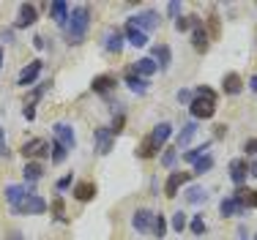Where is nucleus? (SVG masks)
Masks as SVG:
<instances>
[{"label": "nucleus", "mask_w": 257, "mask_h": 240, "mask_svg": "<svg viewBox=\"0 0 257 240\" xmlns=\"http://www.w3.org/2000/svg\"><path fill=\"white\" fill-rule=\"evenodd\" d=\"M69 30H66V39H69V44H82L85 36H88V28H90V6L79 3L74 9H69Z\"/></svg>", "instance_id": "1"}, {"label": "nucleus", "mask_w": 257, "mask_h": 240, "mask_svg": "<svg viewBox=\"0 0 257 240\" xmlns=\"http://www.w3.org/2000/svg\"><path fill=\"white\" fill-rule=\"evenodd\" d=\"M47 207H50V205H47L44 196H39V194L30 191L25 199H22L20 205H14L11 210H14L17 216H39V213H44V210H47Z\"/></svg>", "instance_id": "2"}, {"label": "nucleus", "mask_w": 257, "mask_h": 240, "mask_svg": "<svg viewBox=\"0 0 257 240\" xmlns=\"http://www.w3.org/2000/svg\"><path fill=\"white\" fill-rule=\"evenodd\" d=\"M189 112H192L194 120H211L216 115V101H208V98L194 96L192 104H189Z\"/></svg>", "instance_id": "3"}, {"label": "nucleus", "mask_w": 257, "mask_h": 240, "mask_svg": "<svg viewBox=\"0 0 257 240\" xmlns=\"http://www.w3.org/2000/svg\"><path fill=\"white\" fill-rule=\"evenodd\" d=\"M20 153L28 158V161H36V156H39V158H47V156H50V142L33 137V139H28V142H22Z\"/></svg>", "instance_id": "4"}, {"label": "nucleus", "mask_w": 257, "mask_h": 240, "mask_svg": "<svg viewBox=\"0 0 257 240\" xmlns=\"http://www.w3.org/2000/svg\"><path fill=\"white\" fill-rule=\"evenodd\" d=\"M52 137H55V142H60L66 150H74L77 137H74V128H71L69 123H55V126H52Z\"/></svg>", "instance_id": "5"}, {"label": "nucleus", "mask_w": 257, "mask_h": 240, "mask_svg": "<svg viewBox=\"0 0 257 240\" xmlns=\"http://www.w3.org/2000/svg\"><path fill=\"white\" fill-rule=\"evenodd\" d=\"M93 142H96V153H99V156H107V153L112 150L115 137H112V131H109V126L96 128V131H93Z\"/></svg>", "instance_id": "6"}, {"label": "nucleus", "mask_w": 257, "mask_h": 240, "mask_svg": "<svg viewBox=\"0 0 257 240\" xmlns=\"http://www.w3.org/2000/svg\"><path fill=\"white\" fill-rule=\"evenodd\" d=\"M41 69H44V63H41V60H30L25 69L20 71V77H17V85H20V88H30V85L39 79Z\"/></svg>", "instance_id": "7"}, {"label": "nucleus", "mask_w": 257, "mask_h": 240, "mask_svg": "<svg viewBox=\"0 0 257 240\" xmlns=\"http://www.w3.org/2000/svg\"><path fill=\"white\" fill-rule=\"evenodd\" d=\"M123 44H126V39H123V30L120 28H109L107 33H104V49H107V52L120 55L123 52Z\"/></svg>", "instance_id": "8"}, {"label": "nucleus", "mask_w": 257, "mask_h": 240, "mask_svg": "<svg viewBox=\"0 0 257 240\" xmlns=\"http://www.w3.org/2000/svg\"><path fill=\"white\" fill-rule=\"evenodd\" d=\"M189 172H170L167 175V180H164V196H170V199H175L178 196V191H181V186L189 180Z\"/></svg>", "instance_id": "9"}, {"label": "nucleus", "mask_w": 257, "mask_h": 240, "mask_svg": "<svg viewBox=\"0 0 257 240\" xmlns=\"http://www.w3.org/2000/svg\"><path fill=\"white\" fill-rule=\"evenodd\" d=\"M128 22H132L137 30H143V33L148 36L151 30H156V28H159V14H156V11H143V14L132 17Z\"/></svg>", "instance_id": "10"}, {"label": "nucleus", "mask_w": 257, "mask_h": 240, "mask_svg": "<svg viewBox=\"0 0 257 240\" xmlns=\"http://www.w3.org/2000/svg\"><path fill=\"white\" fill-rule=\"evenodd\" d=\"M230 180L235 183V186H243V183H246V177H249V161L246 158H232L230 161Z\"/></svg>", "instance_id": "11"}, {"label": "nucleus", "mask_w": 257, "mask_h": 240, "mask_svg": "<svg viewBox=\"0 0 257 240\" xmlns=\"http://www.w3.org/2000/svg\"><path fill=\"white\" fill-rule=\"evenodd\" d=\"M123 82L128 85V90H134V93H137V96L148 93V88H151V82H148V79H143V77H140L137 71L132 69V66H128V69L123 71Z\"/></svg>", "instance_id": "12"}, {"label": "nucleus", "mask_w": 257, "mask_h": 240, "mask_svg": "<svg viewBox=\"0 0 257 240\" xmlns=\"http://www.w3.org/2000/svg\"><path fill=\"white\" fill-rule=\"evenodd\" d=\"M232 199H235L243 210H254V207H257V191H254V188H249V186H238V191L232 194Z\"/></svg>", "instance_id": "13"}, {"label": "nucleus", "mask_w": 257, "mask_h": 240, "mask_svg": "<svg viewBox=\"0 0 257 240\" xmlns=\"http://www.w3.org/2000/svg\"><path fill=\"white\" fill-rule=\"evenodd\" d=\"M115 85H118L115 74H99V77H93V82H90V90H93V93H99V96H107Z\"/></svg>", "instance_id": "14"}, {"label": "nucleus", "mask_w": 257, "mask_h": 240, "mask_svg": "<svg viewBox=\"0 0 257 240\" xmlns=\"http://www.w3.org/2000/svg\"><path fill=\"white\" fill-rule=\"evenodd\" d=\"M151 60L156 63L159 71H167L170 63H173V52H170L167 44H156V47H154V55H151Z\"/></svg>", "instance_id": "15"}, {"label": "nucleus", "mask_w": 257, "mask_h": 240, "mask_svg": "<svg viewBox=\"0 0 257 240\" xmlns=\"http://www.w3.org/2000/svg\"><path fill=\"white\" fill-rule=\"evenodd\" d=\"M71 194H74L77 202H90L96 196V183L93 180H79V183H74Z\"/></svg>", "instance_id": "16"}, {"label": "nucleus", "mask_w": 257, "mask_h": 240, "mask_svg": "<svg viewBox=\"0 0 257 240\" xmlns=\"http://www.w3.org/2000/svg\"><path fill=\"white\" fill-rule=\"evenodd\" d=\"M222 90L227 96H238L243 90V79H241V74H235V71H230V74H224L222 77Z\"/></svg>", "instance_id": "17"}, {"label": "nucleus", "mask_w": 257, "mask_h": 240, "mask_svg": "<svg viewBox=\"0 0 257 240\" xmlns=\"http://www.w3.org/2000/svg\"><path fill=\"white\" fill-rule=\"evenodd\" d=\"M151 221H154V210H148V207H140V210L132 216V226H134L137 232H151Z\"/></svg>", "instance_id": "18"}, {"label": "nucleus", "mask_w": 257, "mask_h": 240, "mask_svg": "<svg viewBox=\"0 0 257 240\" xmlns=\"http://www.w3.org/2000/svg\"><path fill=\"white\" fill-rule=\"evenodd\" d=\"M39 20V9L33 3H22L20 6V20H17V28H30Z\"/></svg>", "instance_id": "19"}, {"label": "nucleus", "mask_w": 257, "mask_h": 240, "mask_svg": "<svg viewBox=\"0 0 257 240\" xmlns=\"http://www.w3.org/2000/svg\"><path fill=\"white\" fill-rule=\"evenodd\" d=\"M148 137L154 139V142H156V147L162 150V147L167 145V139L173 137V126H170V123H159V126H154V131H151Z\"/></svg>", "instance_id": "20"}, {"label": "nucleus", "mask_w": 257, "mask_h": 240, "mask_svg": "<svg viewBox=\"0 0 257 240\" xmlns=\"http://www.w3.org/2000/svg\"><path fill=\"white\" fill-rule=\"evenodd\" d=\"M123 39H126L132 47H145V44H148V36H145L143 30H137L132 22H126V28H123Z\"/></svg>", "instance_id": "21"}, {"label": "nucleus", "mask_w": 257, "mask_h": 240, "mask_svg": "<svg viewBox=\"0 0 257 240\" xmlns=\"http://www.w3.org/2000/svg\"><path fill=\"white\" fill-rule=\"evenodd\" d=\"M132 69L137 71L143 79H151V77H154V74L159 71V69H156V63H154L151 58H140L137 63H132Z\"/></svg>", "instance_id": "22"}, {"label": "nucleus", "mask_w": 257, "mask_h": 240, "mask_svg": "<svg viewBox=\"0 0 257 240\" xmlns=\"http://www.w3.org/2000/svg\"><path fill=\"white\" fill-rule=\"evenodd\" d=\"M192 47L197 49L200 55H205V52H208V47H211V41H208V33H205V28H194V30H192Z\"/></svg>", "instance_id": "23"}, {"label": "nucleus", "mask_w": 257, "mask_h": 240, "mask_svg": "<svg viewBox=\"0 0 257 240\" xmlns=\"http://www.w3.org/2000/svg\"><path fill=\"white\" fill-rule=\"evenodd\" d=\"M50 17L58 25H66V20H69V3H63V0H55V3H50Z\"/></svg>", "instance_id": "24"}, {"label": "nucleus", "mask_w": 257, "mask_h": 240, "mask_svg": "<svg viewBox=\"0 0 257 240\" xmlns=\"http://www.w3.org/2000/svg\"><path fill=\"white\" fill-rule=\"evenodd\" d=\"M22 175H25V180H28V183L41 180V177H44V164H41V161H28V164H25V169H22Z\"/></svg>", "instance_id": "25"}, {"label": "nucleus", "mask_w": 257, "mask_h": 240, "mask_svg": "<svg viewBox=\"0 0 257 240\" xmlns=\"http://www.w3.org/2000/svg\"><path fill=\"white\" fill-rule=\"evenodd\" d=\"M194 134H197V120H192V123H186V126L181 128V134H178V139H175V145H178V150L181 147H186L189 142L194 139Z\"/></svg>", "instance_id": "26"}, {"label": "nucleus", "mask_w": 257, "mask_h": 240, "mask_svg": "<svg viewBox=\"0 0 257 240\" xmlns=\"http://www.w3.org/2000/svg\"><path fill=\"white\" fill-rule=\"evenodd\" d=\"M28 194H30V191H28L25 186H6V202H9L11 207H14V205H20V202L25 199Z\"/></svg>", "instance_id": "27"}, {"label": "nucleus", "mask_w": 257, "mask_h": 240, "mask_svg": "<svg viewBox=\"0 0 257 240\" xmlns=\"http://www.w3.org/2000/svg\"><path fill=\"white\" fill-rule=\"evenodd\" d=\"M219 213H222L224 218H227V216H241V213H243V207L238 205V202L232 199V196H224V199L219 202Z\"/></svg>", "instance_id": "28"}, {"label": "nucleus", "mask_w": 257, "mask_h": 240, "mask_svg": "<svg viewBox=\"0 0 257 240\" xmlns=\"http://www.w3.org/2000/svg\"><path fill=\"white\" fill-rule=\"evenodd\" d=\"M170 224H167V216H162V213H154V221H151V232H154V237L162 240L164 235H167Z\"/></svg>", "instance_id": "29"}, {"label": "nucleus", "mask_w": 257, "mask_h": 240, "mask_svg": "<svg viewBox=\"0 0 257 240\" xmlns=\"http://www.w3.org/2000/svg\"><path fill=\"white\" fill-rule=\"evenodd\" d=\"M156 153H159V147H156V142H154L151 137H145L143 142L137 145V156H140V158H154Z\"/></svg>", "instance_id": "30"}, {"label": "nucleus", "mask_w": 257, "mask_h": 240, "mask_svg": "<svg viewBox=\"0 0 257 240\" xmlns=\"http://www.w3.org/2000/svg\"><path fill=\"white\" fill-rule=\"evenodd\" d=\"M208 147H211V139H208V142H203V145H197V147H192V150H186L181 158H183V161H189V164H194L197 158H203L205 153H208Z\"/></svg>", "instance_id": "31"}, {"label": "nucleus", "mask_w": 257, "mask_h": 240, "mask_svg": "<svg viewBox=\"0 0 257 240\" xmlns=\"http://www.w3.org/2000/svg\"><path fill=\"white\" fill-rule=\"evenodd\" d=\"M208 199V191L203 186H189L186 188V202H192V205H200V202Z\"/></svg>", "instance_id": "32"}, {"label": "nucleus", "mask_w": 257, "mask_h": 240, "mask_svg": "<svg viewBox=\"0 0 257 240\" xmlns=\"http://www.w3.org/2000/svg\"><path fill=\"white\" fill-rule=\"evenodd\" d=\"M211 169H213V156H211V153H205L203 158L194 161V172H192V175H205V172H211Z\"/></svg>", "instance_id": "33"}, {"label": "nucleus", "mask_w": 257, "mask_h": 240, "mask_svg": "<svg viewBox=\"0 0 257 240\" xmlns=\"http://www.w3.org/2000/svg\"><path fill=\"white\" fill-rule=\"evenodd\" d=\"M66 156H69V150H66L60 142H55V139H52V145H50V158H52V164L66 161Z\"/></svg>", "instance_id": "34"}, {"label": "nucleus", "mask_w": 257, "mask_h": 240, "mask_svg": "<svg viewBox=\"0 0 257 240\" xmlns=\"http://www.w3.org/2000/svg\"><path fill=\"white\" fill-rule=\"evenodd\" d=\"M170 226H173V229L181 235V232L189 226V218H186V213H181V210H178V213H173V221H170Z\"/></svg>", "instance_id": "35"}, {"label": "nucleus", "mask_w": 257, "mask_h": 240, "mask_svg": "<svg viewBox=\"0 0 257 240\" xmlns=\"http://www.w3.org/2000/svg\"><path fill=\"white\" fill-rule=\"evenodd\" d=\"M50 210H52V216L58 218V221H63V216H66V207H63V196H55V199H52V205H50Z\"/></svg>", "instance_id": "36"}, {"label": "nucleus", "mask_w": 257, "mask_h": 240, "mask_svg": "<svg viewBox=\"0 0 257 240\" xmlns=\"http://www.w3.org/2000/svg\"><path fill=\"white\" fill-rule=\"evenodd\" d=\"M123 126H126V115L118 109V115L112 118V126H109V131H112V137H118V134L123 131Z\"/></svg>", "instance_id": "37"}, {"label": "nucleus", "mask_w": 257, "mask_h": 240, "mask_svg": "<svg viewBox=\"0 0 257 240\" xmlns=\"http://www.w3.org/2000/svg\"><path fill=\"white\" fill-rule=\"evenodd\" d=\"M189 229H192L194 237H203V232H205V221H203V216H194L192 224H189Z\"/></svg>", "instance_id": "38"}, {"label": "nucleus", "mask_w": 257, "mask_h": 240, "mask_svg": "<svg viewBox=\"0 0 257 240\" xmlns=\"http://www.w3.org/2000/svg\"><path fill=\"white\" fill-rule=\"evenodd\" d=\"M194 96L208 98V101H216V90H211L208 85H200V88H194Z\"/></svg>", "instance_id": "39"}, {"label": "nucleus", "mask_w": 257, "mask_h": 240, "mask_svg": "<svg viewBox=\"0 0 257 240\" xmlns=\"http://www.w3.org/2000/svg\"><path fill=\"white\" fill-rule=\"evenodd\" d=\"M175 158H178V150H175V147H167V150H164V156H162V164H164V167H173Z\"/></svg>", "instance_id": "40"}, {"label": "nucleus", "mask_w": 257, "mask_h": 240, "mask_svg": "<svg viewBox=\"0 0 257 240\" xmlns=\"http://www.w3.org/2000/svg\"><path fill=\"white\" fill-rule=\"evenodd\" d=\"M167 14L173 17V20H178V17H181V3H178V0H173V3H167Z\"/></svg>", "instance_id": "41"}, {"label": "nucleus", "mask_w": 257, "mask_h": 240, "mask_svg": "<svg viewBox=\"0 0 257 240\" xmlns=\"http://www.w3.org/2000/svg\"><path fill=\"white\" fill-rule=\"evenodd\" d=\"M189 28H192V25H189V17H178V20H175V30H178V33H186Z\"/></svg>", "instance_id": "42"}, {"label": "nucleus", "mask_w": 257, "mask_h": 240, "mask_svg": "<svg viewBox=\"0 0 257 240\" xmlns=\"http://www.w3.org/2000/svg\"><path fill=\"white\" fill-rule=\"evenodd\" d=\"M71 180H74V177H71V172H69V175H63L58 183H55V186H58V191H66V188L71 186Z\"/></svg>", "instance_id": "43"}, {"label": "nucleus", "mask_w": 257, "mask_h": 240, "mask_svg": "<svg viewBox=\"0 0 257 240\" xmlns=\"http://www.w3.org/2000/svg\"><path fill=\"white\" fill-rule=\"evenodd\" d=\"M192 98H194V90H186V88L178 90V101L181 104H192Z\"/></svg>", "instance_id": "44"}, {"label": "nucleus", "mask_w": 257, "mask_h": 240, "mask_svg": "<svg viewBox=\"0 0 257 240\" xmlns=\"http://www.w3.org/2000/svg\"><path fill=\"white\" fill-rule=\"evenodd\" d=\"M243 153H246V156L257 153V137H254V139H246V142H243Z\"/></svg>", "instance_id": "45"}, {"label": "nucleus", "mask_w": 257, "mask_h": 240, "mask_svg": "<svg viewBox=\"0 0 257 240\" xmlns=\"http://www.w3.org/2000/svg\"><path fill=\"white\" fill-rule=\"evenodd\" d=\"M3 156H9V147H6V131H3V126H0V158Z\"/></svg>", "instance_id": "46"}, {"label": "nucleus", "mask_w": 257, "mask_h": 240, "mask_svg": "<svg viewBox=\"0 0 257 240\" xmlns=\"http://www.w3.org/2000/svg\"><path fill=\"white\" fill-rule=\"evenodd\" d=\"M208 20H211V36L216 39L219 36V17H208Z\"/></svg>", "instance_id": "47"}, {"label": "nucleus", "mask_w": 257, "mask_h": 240, "mask_svg": "<svg viewBox=\"0 0 257 240\" xmlns=\"http://www.w3.org/2000/svg\"><path fill=\"white\" fill-rule=\"evenodd\" d=\"M22 115H25V120H36V109L30 107V104H25V109H22Z\"/></svg>", "instance_id": "48"}, {"label": "nucleus", "mask_w": 257, "mask_h": 240, "mask_svg": "<svg viewBox=\"0 0 257 240\" xmlns=\"http://www.w3.org/2000/svg\"><path fill=\"white\" fill-rule=\"evenodd\" d=\"M0 39H3L6 44H9V41H14V30H3V36H0Z\"/></svg>", "instance_id": "49"}, {"label": "nucleus", "mask_w": 257, "mask_h": 240, "mask_svg": "<svg viewBox=\"0 0 257 240\" xmlns=\"http://www.w3.org/2000/svg\"><path fill=\"white\" fill-rule=\"evenodd\" d=\"M33 47H36V49H44V39H41V36H36V39H33Z\"/></svg>", "instance_id": "50"}, {"label": "nucleus", "mask_w": 257, "mask_h": 240, "mask_svg": "<svg viewBox=\"0 0 257 240\" xmlns=\"http://www.w3.org/2000/svg\"><path fill=\"white\" fill-rule=\"evenodd\" d=\"M249 90H252V93H257V74H254L252 79H249Z\"/></svg>", "instance_id": "51"}, {"label": "nucleus", "mask_w": 257, "mask_h": 240, "mask_svg": "<svg viewBox=\"0 0 257 240\" xmlns=\"http://www.w3.org/2000/svg\"><path fill=\"white\" fill-rule=\"evenodd\" d=\"M249 175H252V177H257V161H252V164H249Z\"/></svg>", "instance_id": "52"}, {"label": "nucleus", "mask_w": 257, "mask_h": 240, "mask_svg": "<svg viewBox=\"0 0 257 240\" xmlns=\"http://www.w3.org/2000/svg\"><path fill=\"white\" fill-rule=\"evenodd\" d=\"M227 134V126H216V137H224Z\"/></svg>", "instance_id": "53"}, {"label": "nucleus", "mask_w": 257, "mask_h": 240, "mask_svg": "<svg viewBox=\"0 0 257 240\" xmlns=\"http://www.w3.org/2000/svg\"><path fill=\"white\" fill-rule=\"evenodd\" d=\"M238 237H241V240H246V229H243V226L238 229Z\"/></svg>", "instance_id": "54"}, {"label": "nucleus", "mask_w": 257, "mask_h": 240, "mask_svg": "<svg viewBox=\"0 0 257 240\" xmlns=\"http://www.w3.org/2000/svg\"><path fill=\"white\" fill-rule=\"evenodd\" d=\"M11 240H22V235L20 232H11Z\"/></svg>", "instance_id": "55"}, {"label": "nucleus", "mask_w": 257, "mask_h": 240, "mask_svg": "<svg viewBox=\"0 0 257 240\" xmlns=\"http://www.w3.org/2000/svg\"><path fill=\"white\" fill-rule=\"evenodd\" d=\"M3 66H6V63H3V47H0V69H3Z\"/></svg>", "instance_id": "56"}, {"label": "nucleus", "mask_w": 257, "mask_h": 240, "mask_svg": "<svg viewBox=\"0 0 257 240\" xmlns=\"http://www.w3.org/2000/svg\"><path fill=\"white\" fill-rule=\"evenodd\" d=\"M254 240H257V235H254Z\"/></svg>", "instance_id": "57"}]
</instances>
